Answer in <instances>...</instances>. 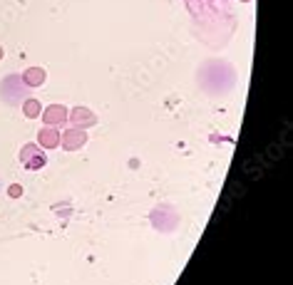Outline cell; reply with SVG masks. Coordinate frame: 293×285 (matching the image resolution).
I'll return each mask as SVG.
<instances>
[{
	"mask_svg": "<svg viewBox=\"0 0 293 285\" xmlns=\"http://www.w3.org/2000/svg\"><path fill=\"white\" fill-rule=\"evenodd\" d=\"M20 164H22L25 169L38 171L47 164V156H45L40 144H25V147L20 149Z\"/></svg>",
	"mask_w": 293,
	"mask_h": 285,
	"instance_id": "cell-1",
	"label": "cell"
},
{
	"mask_svg": "<svg viewBox=\"0 0 293 285\" xmlns=\"http://www.w3.org/2000/svg\"><path fill=\"white\" fill-rule=\"evenodd\" d=\"M85 144H87V132L79 129V127H70L67 132L60 134V147H62L65 152H77Z\"/></svg>",
	"mask_w": 293,
	"mask_h": 285,
	"instance_id": "cell-2",
	"label": "cell"
},
{
	"mask_svg": "<svg viewBox=\"0 0 293 285\" xmlns=\"http://www.w3.org/2000/svg\"><path fill=\"white\" fill-rule=\"evenodd\" d=\"M67 122H70L72 127L87 129V127H95V124H97V117L90 112L87 107H75V109L67 112Z\"/></svg>",
	"mask_w": 293,
	"mask_h": 285,
	"instance_id": "cell-3",
	"label": "cell"
},
{
	"mask_svg": "<svg viewBox=\"0 0 293 285\" xmlns=\"http://www.w3.org/2000/svg\"><path fill=\"white\" fill-rule=\"evenodd\" d=\"M67 107L65 104H50V107H45L42 109V122L47 124V127H60V124H65L67 122Z\"/></svg>",
	"mask_w": 293,
	"mask_h": 285,
	"instance_id": "cell-4",
	"label": "cell"
},
{
	"mask_svg": "<svg viewBox=\"0 0 293 285\" xmlns=\"http://www.w3.org/2000/svg\"><path fill=\"white\" fill-rule=\"evenodd\" d=\"M38 144L42 149H58L60 147V129L58 127H42L38 132Z\"/></svg>",
	"mask_w": 293,
	"mask_h": 285,
	"instance_id": "cell-5",
	"label": "cell"
},
{
	"mask_svg": "<svg viewBox=\"0 0 293 285\" xmlns=\"http://www.w3.org/2000/svg\"><path fill=\"white\" fill-rule=\"evenodd\" d=\"M22 79H25L28 87H40V84H45L47 72H45L42 67H28V70L22 72Z\"/></svg>",
	"mask_w": 293,
	"mask_h": 285,
	"instance_id": "cell-6",
	"label": "cell"
},
{
	"mask_svg": "<svg viewBox=\"0 0 293 285\" xmlns=\"http://www.w3.org/2000/svg\"><path fill=\"white\" fill-rule=\"evenodd\" d=\"M40 112H42L40 99H35V97H28V99L22 102V114H25L28 119H35V117H40Z\"/></svg>",
	"mask_w": 293,
	"mask_h": 285,
	"instance_id": "cell-7",
	"label": "cell"
},
{
	"mask_svg": "<svg viewBox=\"0 0 293 285\" xmlns=\"http://www.w3.org/2000/svg\"><path fill=\"white\" fill-rule=\"evenodd\" d=\"M8 196H10V198H20V196H22V186H20V184H10V186H8Z\"/></svg>",
	"mask_w": 293,
	"mask_h": 285,
	"instance_id": "cell-8",
	"label": "cell"
},
{
	"mask_svg": "<svg viewBox=\"0 0 293 285\" xmlns=\"http://www.w3.org/2000/svg\"><path fill=\"white\" fill-rule=\"evenodd\" d=\"M3 57H5V50H3V45H0V60H3Z\"/></svg>",
	"mask_w": 293,
	"mask_h": 285,
	"instance_id": "cell-9",
	"label": "cell"
},
{
	"mask_svg": "<svg viewBox=\"0 0 293 285\" xmlns=\"http://www.w3.org/2000/svg\"><path fill=\"white\" fill-rule=\"evenodd\" d=\"M244 3H249V0H244Z\"/></svg>",
	"mask_w": 293,
	"mask_h": 285,
	"instance_id": "cell-10",
	"label": "cell"
}]
</instances>
